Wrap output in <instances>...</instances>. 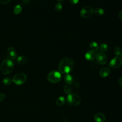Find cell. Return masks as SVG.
<instances>
[{"mask_svg": "<svg viewBox=\"0 0 122 122\" xmlns=\"http://www.w3.org/2000/svg\"><path fill=\"white\" fill-rule=\"evenodd\" d=\"M74 67V62L73 61L69 58H64L62 59L59 65V70L61 73L63 74H69Z\"/></svg>", "mask_w": 122, "mask_h": 122, "instance_id": "6da1fadb", "label": "cell"}, {"mask_svg": "<svg viewBox=\"0 0 122 122\" xmlns=\"http://www.w3.org/2000/svg\"><path fill=\"white\" fill-rule=\"evenodd\" d=\"M14 68L13 62L9 59H6L3 61L1 63L0 69L1 73L4 75L10 74Z\"/></svg>", "mask_w": 122, "mask_h": 122, "instance_id": "7a4b0ae2", "label": "cell"}, {"mask_svg": "<svg viewBox=\"0 0 122 122\" xmlns=\"http://www.w3.org/2000/svg\"><path fill=\"white\" fill-rule=\"evenodd\" d=\"M81 102L80 97L76 94L70 93L67 96V102L71 106L76 107L80 104Z\"/></svg>", "mask_w": 122, "mask_h": 122, "instance_id": "3957f363", "label": "cell"}, {"mask_svg": "<svg viewBox=\"0 0 122 122\" xmlns=\"http://www.w3.org/2000/svg\"><path fill=\"white\" fill-rule=\"evenodd\" d=\"M47 79L51 83H57L61 79V73L56 71H52L48 73Z\"/></svg>", "mask_w": 122, "mask_h": 122, "instance_id": "277c9868", "label": "cell"}, {"mask_svg": "<svg viewBox=\"0 0 122 122\" xmlns=\"http://www.w3.org/2000/svg\"><path fill=\"white\" fill-rule=\"evenodd\" d=\"M27 76L24 73H19L15 75L12 78V82L16 85H20L26 81Z\"/></svg>", "mask_w": 122, "mask_h": 122, "instance_id": "5b68a950", "label": "cell"}, {"mask_svg": "<svg viewBox=\"0 0 122 122\" xmlns=\"http://www.w3.org/2000/svg\"><path fill=\"white\" fill-rule=\"evenodd\" d=\"M94 12V10L90 6H86L82 8L80 11L81 16L83 18L91 17Z\"/></svg>", "mask_w": 122, "mask_h": 122, "instance_id": "8992f818", "label": "cell"}, {"mask_svg": "<svg viewBox=\"0 0 122 122\" xmlns=\"http://www.w3.org/2000/svg\"><path fill=\"white\" fill-rule=\"evenodd\" d=\"M122 65V59L119 56H116L110 61L109 67L112 69L119 68Z\"/></svg>", "mask_w": 122, "mask_h": 122, "instance_id": "52a82bcc", "label": "cell"}, {"mask_svg": "<svg viewBox=\"0 0 122 122\" xmlns=\"http://www.w3.org/2000/svg\"><path fill=\"white\" fill-rule=\"evenodd\" d=\"M96 58L98 63L101 65H104L107 61L105 53L102 51H100L96 54Z\"/></svg>", "mask_w": 122, "mask_h": 122, "instance_id": "ba28073f", "label": "cell"}, {"mask_svg": "<svg viewBox=\"0 0 122 122\" xmlns=\"http://www.w3.org/2000/svg\"><path fill=\"white\" fill-rule=\"evenodd\" d=\"M7 54L9 59L10 60H14L16 58L17 53L16 50L13 47H9L7 51Z\"/></svg>", "mask_w": 122, "mask_h": 122, "instance_id": "9c48e42d", "label": "cell"}, {"mask_svg": "<svg viewBox=\"0 0 122 122\" xmlns=\"http://www.w3.org/2000/svg\"><path fill=\"white\" fill-rule=\"evenodd\" d=\"M96 52L90 50L85 53V58L88 61H92L96 58Z\"/></svg>", "mask_w": 122, "mask_h": 122, "instance_id": "30bf717a", "label": "cell"}, {"mask_svg": "<svg viewBox=\"0 0 122 122\" xmlns=\"http://www.w3.org/2000/svg\"><path fill=\"white\" fill-rule=\"evenodd\" d=\"M94 120L96 122H104L105 120V116L102 113H97L94 116Z\"/></svg>", "mask_w": 122, "mask_h": 122, "instance_id": "8fae6325", "label": "cell"}, {"mask_svg": "<svg viewBox=\"0 0 122 122\" xmlns=\"http://www.w3.org/2000/svg\"><path fill=\"white\" fill-rule=\"evenodd\" d=\"M110 73V70L108 67H103L102 68L99 72L100 75L103 78L107 77L108 75H109Z\"/></svg>", "mask_w": 122, "mask_h": 122, "instance_id": "7c38bea8", "label": "cell"}, {"mask_svg": "<svg viewBox=\"0 0 122 122\" xmlns=\"http://www.w3.org/2000/svg\"><path fill=\"white\" fill-rule=\"evenodd\" d=\"M90 48L91 50L94 52L97 51L99 50V47L98 43L95 41H92L90 43Z\"/></svg>", "mask_w": 122, "mask_h": 122, "instance_id": "4fadbf2b", "label": "cell"}, {"mask_svg": "<svg viewBox=\"0 0 122 122\" xmlns=\"http://www.w3.org/2000/svg\"><path fill=\"white\" fill-rule=\"evenodd\" d=\"M17 62L20 65H25L27 62V59L24 56H20L17 58Z\"/></svg>", "mask_w": 122, "mask_h": 122, "instance_id": "5bb4252c", "label": "cell"}, {"mask_svg": "<svg viewBox=\"0 0 122 122\" xmlns=\"http://www.w3.org/2000/svg\"><path fill=\"white\" fill-rule=\"evenodd\" d=\"M65 102V99L63 96H60L58 97L56 101V103L59 106H62L64 104Z\"/></svg>", "mask_w": 122, "mask_h": 122, "instance_id": "9a60e30c", "label": "cell"}, {"mask_svg": "<svg viewBox=\"0 0 122 122\" xmlns=\"http://www.w3.org/2000/svg\"><path fill=\"white\" fill-rule=\"evenodd\" d=\"M64 80L65 82L68 84H71L73 81L72 77L69 74H67L65 75L64 77Z\"/></svg>", "mask_w": 122, "mask_h": 122, "instance_id": "2e32d148", "label": "cell"}, {"mask_svg": "<svg viewBox=\"0 0 122 122\" xmlns=\"http://www.w3.org/2000/svg\"><path fill=\"white\" fill-rule=\"evenodd\" d=\"M22 10V7L20 5H17L15 6L13 10L14 13L15 15H18L19 14Z\"/></svg>", "mask_w": 122, "mask_h": 122, "instance_id": "e0dca14e", "label": "cell"}, {"mask_svg": "<svg viewBox=\"0 0 122 122\" xmlns=\"http://www.w3.org/2000/svg\"><path fill=\"white\" fill-rule=\"evenodd\" d=\"M94 12L96 15L98 16H101L104 13V10L103 9L101 8H97L94 10Z\"/></svg>", "mask_w": 122, "mask_h": 122, "instance_id": "ac0fdd59", "label": "cell"}, {"mask_svg": "<svg viewBox=\"0 0 122 122\" xmlns=\"http://www.w3.org/2000/svg\"><path fill=\"white\" fill-rule=\"evenodd\" d=\"M12 79H11L9 77H6L4 78L2 81L3 83L5 85H9L12 83Z\"/></svg>", "mask_w": 122, "mask_h": 122, "instance_id": "d6986e66", "label": "cell"}, {"mask_svg": "<svg viewBox=\"0 0 122 122\" xmlns=\"http://www.w3.org/2000/svg\"><path fill=\"white\" fill-rule=\"evenodd\" d=\"M100 50L102 51V52H104V51H105L107 50V49H108V45L105 43H102L100 46Z\"/></svg>", "mask_w": 122, "mask_h": 122, "instance_id": "ffe728a7", "label": "cell"}, {"mask_svg": "<svg viewBox=\"0 0 122 122\" xmlns=\"http://www.w3.org/2000/svg\"><path fill=\"white\" fill-rule=\"evenodd\" d=\"M63 90H64V92L66 94H69L71 92V88L69 86H68L67 85H65L64 86Z\"/></svg>", "mask_w": 122, "mask_h": 122, "instance_id": "44dd1931", "label": "cell"}, {"mask_svg": "<svg viewBox=\"0 0 122 122\" xmlns=\"http://www.w3.org/2000/svg\"><path fill=\"white\" fill-rule=\"evenodd\" d=\"M62 5L61 2H58L55 6V10L57 11H60L62 10Z\"/></svg>", "mask_w": 122, "mask_h": 122, "instance_id": "7402d4cb", "label": "cell"}, {"mask_svg": "<svg viewBox=\"0 0 122 122\" xmlns=\"http://www.w3.org/2000/svg\"><path fill=\"white\" fill-rule=\"evenodd\" d=\"M121 51L120 47H115L114 49V53L116 56H118L119 55H120V54H121Z\"/></svg>", "mask_w": 122, "mask_h": 122, "instance_id": "603a6c76", "label": "cell"}, {"mask_svg": "<svg viewBox=\"0 0 122 122\" xmlns=\"http://www.w3.org/2000/svg\"><path fill=\"white\" fill-rule=\"evenodd\" d=\"M5 95L4 93H0V102H2L4 99H5Z\"/></svg>", "mask_w": 122, "mask_h": 122, "instance_id": "cb8c5ba5", "label": "cell"}, {"mask_svg": "<svg viewBox=\"0 0 122 122\" xmlns=\"http://www.w3.org/2000/svg\"><path fill=\"white\" fill-rule=\"evenodd\" d=\"M10 0H0V3L3 4H6L9 3Z\"/></svg>", "mask_w": 122, "mask_h": 122, "instance_id": "d4e9b609", "label": "cell"}, {"mask_svg": "<svg viewBox=\"0 0 122 122\" xmlns=\"http://www.w3.org/2000/svg\"><path fill=\"white\" fill-rule=\"evenodd\" d=\"M70 0V2L72 4H76L79 1V0Z\"/></svg>", "mask_w": 122, "mask_h": 122, "instance_id": "484cf974", "label": "cell"}, {"mask_svg": "<svg viewBox=\"0 0 122 122\" xmlns=\"http://www.w3.org/2000/svg\"><path fill=\"white\" fill-rule=\"evenodd\" d=\"M118 82H119V84L122 87V77H120V78H119Z\"/></svg>", "mask_w": 122, "mask_h": 122, "instance_id": "4316f807", "label": "cell"}, {"mask_svg": "<svg viewBox=\"0 0 122 122\" xmlns=\"http://www.w3.org/2000/svg\"><path fill=\"white\" fill-rule=\"evenodd\" d=\"M119 18L122 20V11H121L119 13Z\"/></svg>", "mask_w": 122, "mask_h": 122, "instance_id": "83f0119b", "label": "cell"}, {"mask_svg": "<svg viewBox=\"0 0 122 122\" xmlns=\"http://www.w3.org/2000/svg\"><path fill=\"white\" fill-rule=\"evenodd\" d=\"M58 1H59V2H61V1H63V0H57Z\"/></svg>", "mask_w": 122, "mask_h": 122, "instance_id": "f1b7e54d", "label": "cell"}, {"mask_svg": "<svg viewBox=\"0 0 122 122\" xmlns=\"http://www.w3.org/2000/svg\"><path fill=\"white\" fill-rule=\"evenodd\" d=\"M121 55H122V54Z\"/></svg>", "mask_w": 122, "mask_h": 122, "instance_id": "f546056e", "label": "cell"}]
</instances>
